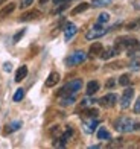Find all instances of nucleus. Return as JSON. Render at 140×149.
Wrapping results in <instances>:
<instances>
[{
	"label": "nucleus",
	"instance_id": "f257e3e1",
	"mask_svg": "<svg viewBox=\"0 0 140 149\" xmlns=\"http://www.w3.org/2000/svg\"><path fill=\"white\" fill-rule=\"evenodd\" d=\"M82 87V81L81 79H73L70 82H67L61 90L58 91V96L61 97H65V96H72V94H76Z\"/></svg>",
	"mask_w": 140,
	"mask_h": 149
},
{
	"label": "nucleus",
	"instance_id": "f03ea898",
	"mask_svg": "<svg viewBox=\"0 0 140 149\" xmlns=\"http://www.w3.org/2000/svg\"><path fill=\"white\" fill-rule=\"evenodd\" d=\"M116 47L119 50L120 49H126V50H136L140 47L139 41L132 37H120L116 40Z\"/></svg>",
	"mask_w": 140,
	"mask_h": 149
},
{
	"label": "nucleus",
	"instance_id": "7ed1b4c3",
	"mask_svg": "<svg viewBox=\"0 0 140 149\" xmlns=\"http://www.w3.org/2000/svg\"><path fill=\"white\" fill-rule=\"evenodd\" d=\"M114 128L119 132H131L134 130V122L130 117H119L114 122Z\"/></svg>",
	"mask_w": 140,
	"mask_h": 149
},
{
	"label": "nucleus",
	"instance_id": "20e7f679",
	"mask_svg": "<svg viewBox=\"0 0 140 149\" xmlns=\"http://www.w3.org/2000/svg\"><path fill=\"white\" fill-rule=\"evenodd\" d=\"M85 58H87V55H85V52L82 50H78V52H73L72 55H69L67 58H65V64H67L69 67H73V65H78V64H82Z\"/></svg>",
	"mask_w": 140,
	"mask_h": 149
},
{
	"label": "nucleus",
	"instance_id": "39448f33",
	"mask_svg": "<svg viewBox=\"0 0 140 149\" xmlns=\"http://www.w3.org/2000/svg\"><path fill=\"white\" fill-rule=\"evenodd\" d=\"M108 32V29H105L102 24H99V23H96L93 28L85 33V38L87 40H98V38H101V37H104L105 33Z\"/></svg>",
	"mask_w": 140,
	"mask_h": 149
},
{
	"label": "nucleus",
	"instance_id": "423d86ee",
	"mask_svg": "<svg viewBox=\"0 0 140 149\" xmlns=\"http://www.w3.org/2000/svg\"><path fill=\"white\" fill-rule=\"evenodd\" d=\"M41 17V12L38 9H31V11H26L20 15V22H32V20H37Z\"/></svg>",
	"mask_w": 140,
	"mask_h": 149
},
{
	"label": "nucleus",
	"instance_id": "0eeeda50",
	"mask_svg": "<svg viewBox=\"0 0 140 149\" xmlns=\"http://www.w3.org/2000/svg\"><path fill=\"white\" fill-rule=\"evenodd\" d=\"M116 100H117L116 94L114 93H108V94H105L104 97L99 99V104H101L102 107H105V108H110V107H113L116 104Z\"/></svg>",
	"mask_w": 140,
	"mask_h": 149
},
{
	"label": "nucleus",
	"instance_id": "6e6552de",
	"mask_svg": "<svg viewBox=\"0 0 140 149\" xmlns=\"http://www.w3.org/2000/svg\"><path fill=\"white\" fill-rule=\"evenodd\" d=\"M132 96H134V90H132V88H126V90L123 91L122 99H120V107L123 108V110L130 107V102H131Z\"/></svg>",
	"mask_w": 140,
	"mask_h": 149
},
{
	"label": "nucleus",
	"instance_id": "1a4fd4ad",
	"mask_svg": "<svg viewBox=\"0 0 140 149\" xmlns=\"http://www.w3.org/2000/svg\"><path fill=\"white\" fill-rule=\"evenodd\" d=\"M76 32H78V28L73 23H67L65 24V28H64V40L65 41H70V40L76 35Z\"/></svg>",
	"mask_w": 140,
	"mask_h": 149
},
{
	"label": "nucleus",
	"instance_id": "9d476101",
	"mask_svg": "<svg viewBox=\"0 0 140 149\" xmlns=\"http://www.w3.org/2000/svg\"><path fill=\"white\" fill-rule=\"evenodd\" d=\"M15 3L14 2H11V3H8V5H5L2 9H0V20L2 18H6L8 15H11L12 12H14V9H15Z\"/></svg>",
	"mask_w": 140,
	"mask_h": 149
},
{
	"label": "nucleus",
	"instance_id": "9b49d317",
	"mask_svg": "<svg viewBox=\"0 0 140 149\" xmlns=\"http://www.w3.org/2000/svg\"><path fill=\"white\" fill-rule=\"evenodd\" d=\"M104 50V47H102V43H93L90 46V50H88V56L91 58H95V56H101V53Z\"/></svg>",
	"mask_w": 140,
	"mask_h": 149
},
{
	"label": "nucleus",
	"instance_id": "f8f14e48",
	"mask_svg": "<svg viewBox=\"0 0 140 149\" xmlns=\"http://www.w3.org/2000/svg\"><path fill=\"white\" fill-rule=\"evenodd\" d=\"M99 125V120L96 119V117H93V119H90V120H87L84 123V131L87 132V134H91L93 131L96 130V126Z\"/></svg>",
	"mask_w": 140,
	"mask_h": 149
},
{
	"label": "nucleus",
	"instance_id": "ddd939ff",
	"mask_svg": "<svg viewBox=\"0 0 140 149\" xmlns=\"http://www.w3.org/2000/svg\"><path fill=\"white\" fill-rule=\"evenodd\" d=\"M26 74H28V67L26 65L18 67L17 72H15V82H22V81L26 78Z\"/></svg>",
	"mask_w": 140,
	"mask_h": 149
},
{
	"label": "nucleus",
	"instance_id": "4468645a",
	"mask_svg": "<svg viewBox=\"0 0 140 149\" xmlns=\"http://www.w3.org/2000/svg\"><path fill=\"white\" fill-rule=\"evenodd\" d=\"M59 82V74L56 72H52L49 74V78L46 79V87H53V85H56Z\"/></svg>",
	"mask_w": 140,
	"mask_h": 149
},
{
	"label": "nucleus",
	"instance_id": "2eb2a0df",
	"mask_svg": "<svg viewBox=\"0 0 140 149\" xmlns=\"http://www.w3.org/2000/svg\"><path fill=\"white\" fill-rule=\"evenodd\" d=\"M119 52H120V50H119L117 49V47H110V49L108 50H102V53H101V56L104 58V59H110V58H113V56H114V55H117V53Z\"/></svg>",
	"mask_w": 140,
	"mask_h": 149
},
{
	"label": "nucleus",
	"instance_id": "dca6fc26",
	"mask_svg": "<svg viewBox=\"0 0 140 149\" xmlns=\"http://www.w3.org/2000/svg\"><path fill=\"white\" fill-rule=\"evenodd\" d=\"M22 126V122H12V123H9V125H6L5 126V131H3V134H11V132H14V131H17L18 128Z\"/></svg>",
	"mask_w": 140,
	"mask_h": 149
},
{
	"label": "nucleus",
	"instance_id": "f3484780",
	"mask_svg": "<svg viewBox=\"0 0 140 149\" xmlns=\"http://www.w3.org/2000/svg\"><path fill=\"white\" fill-rule=\"evenodd\" d=\"M98 90H99V82L98 81H90V82L87 84V94L88 96H93Z\"/></svg>",
	"mask_w": 140,
	"mask_h": 149
},
{
	"label": "nucleus",
	"instance_id": "a211bd4d",
	"mask_svg": "<svg viewBox=\"0 0 140 149\" xmlns=\"http://www.w3.org/2000/svg\"><path fill=\"white\" fill-rule=\"evenodd\" d=\"M82 116H84V119H93V117L99 116V111L96 110V108H88V110L82 111Z\"/></svg>",
	"mask_w": 140,
	"mask_h": 149
},
{
	"label": "nucleus",
	"instance_id": "6ab92c4d",
	"mask_svg": "<svg viewBox=\"0 0 140 149\" xmlns=\"http://www.w3.org/2000/svg\"><path fill=\"white\" fill-rule=\"evenodd\" d=\"M88 3H79L76 8H73L72 9V15H76V14H81V12H84V11H87L88 9Z\"/></svg>",
	"mask_w": 140,
	"mask_h": 149
},
{
	"label": "nucleus",
	"instance_id": "aec40b11",
	"mask_svg": "<svg viewBox=\"0 0 140 149\" xmlns=\"http://www.w3.org/2000/svg\"><path fill=\"white\" fill-rule=\"evenodd\" d=\"M98 139L99 140H110L111 139V134L105 130V128H99L98 131Z\"/></svg>",
	"mask_w": 140,
	"mask_h": 149
},
{
	"label": "nucleus",
	"instance_id": "412c9836",
	"mask_svg": "<svg viewBox=\"0 0 140 149\" xmlns=\"http://www.w3.org/2000/svg\"><path fill=\"white\" fill-rule=\"evenodd\" d=\"M139 28H140V18H137V20H134V22L126 24V29L128 31H137Z\"/></svg>",
	"mask_w": 140,
	"mask_h": 149
},
{
	"label": "nucleus",
	"instance_id": "4be33fe9",
	"mask_svg": "<svg viewBox=\"0 0 140 149\" xmlns=\"http://www.w3.org/2000/svg\"><path fill=\"white\" fill-rule=\"evenodd\" d=\"M75 99H76V94H72V96H65V97L63 99L61 105H64V107H67V105H72L73 102H75Z\"/></svg>",
	"mask_w": 140,
	"mask_h": 149
},
{
	"label": "nucleus",
	"instance_id": "5701e85b",
	"mask_svg": "<svg viewBox=\"0 0 140 149\" xmlns=\"http://www.w3.org/2000/svg\"><path fill=\"white\" fill-rule=\"evenodd\" d=\"M130 82H131V78H130V74H122V76L119 78V84H120V85H123V87L130 85Z\"/></svg>",
	"mask_w": 140,
	"mask_h": 149
},
{
	"label": "nucleus",
	"instance_id": "b1692460",
	"mask_svg": "<svg viewBox=\"0 0 140 149\" xmlns=\"http://www.w3.org/2000/svg\"><path fill=\"white\" fill-rule=\"evenodd\" d=\"M23 97H24V90H23V88H18V90L15 91V94H14V97H12V99H14V102H20Z\"/></svg>",
	"mask_w": 140,
	"mask_h": 149
},
{
	"label": "nucleus",
	"instance_id": "393cba45",
	"mask_svg": "<svg viewBox=\"0 0 140 149\" xmlns=\"http://www.w3.org/2000/svg\"><path fill=\"white\" fill-rule=\"evenodd\" d=\"M108 20H110V14H108V12H102V14L98 17V23L99 24H104V23L108 22Z\"/></svg>",
	"mask_w": 140,
	"mask_h": 149
},
{
	"label": "nucleus",
	"instance_id": "a878e982",
	"mask_svg": "<svg viewBox=\"0 0 140 149\" xmlns=\"http://www.w3.org/2000/svg\"><path fill=\"white\" fill-rule=\"evenodd\" d=\"M50 135L53 139H56V137H59V135H61V128H59L58 125L56 126H53L52 130H50Z\"/></svg>",
	"mask_w": 140,
	"mask_h": 149
},
{
	"label": "nucleus",
	"instance_id": "bb28decb",
	"mask_svg": "<svg viewBox=\"0 0 140 149\" xmlns=\"http://www.w3.org/2000/svg\"><path fill=\"white\" fill-rule=\"evenodd\" d=\"M24 32H26V29H22L18 33H15V37H14V40H12V41H14V43H18V41H20V38L24 35Z\"/></svg>",
	"mask_w": 140,
	"mask_h": 149
},
{
	"label": "nucleus",
	"instance_id": "cd10ccee",
	"mask_svg": "<svg viewBox=\"0 0 140 149\" xmlns=\"http://www.w3.org/2000/svg\"><path fill=\"white\" fill-rule=\"evenodd\" d=\"M111 0H93V5L95 6H104V5H107V3H110Z\"/></svg>",
	"mask_w": 140,
	"mask_h": 149
},
{
	"label": "nucleus",
	"instance_id": "c85d7f7f",
	"mask_svg": "<svg viewBox=\"0 0 140 149\" xmlns=\"http://www.w3.org/2000/svg\"><path fill=\"white\" fill-rule=\"evenodd\" d=\"M32 2L34 0H22V8H28V6L32 5Z\"/></svg>",
	"mask_w": 140,
	"mask_h": 149
},
{
	"label": "nucleus",
	"instance_id": "c756f323",
	"mask_svg": "<svg viewBox=\"0 0 140 149\" xmlns=\"http://www.w3.org/2000/svg\"><path fill=\"white\" fill-rule=\"evenodd\" d=\"M134 113H140V97L136 100V105H134Z\"/></svg>",
	"mask_w": 140,
	"mask_h": 149
},
{
	"label": "nucleus",
	"instance_id": "7c9ffc66",
	"mask_svg": "<svg viewBox=\"0 0 140 149\" xmlns=\"http://www.w3.org/2000/svg\"><path fill=\"white\" fill-rule=\"evenodd\" d=\"M114 85V81L110 79V81H107V88H111V87Z\"/></svg>",
	"mask_w": 140,
	"mask_h": 149
},
{
	"label": "nucleus",
	"instance_id": "2f4dec72",
	"mask_svg": "<svg viewBox=\"0 0 140 149\" xmlns=\"http://www.w3.org/2000/svg\"><path fill=\"white\" fill-rule=\"evenodd\" d=\"M3 69H5L6 72H11V63H5V65H3Z\"/></svg>",
	"mask_w": 140,
	"mask_h": 149
},
{
	"label": "nucleus",
	"instance_id": "473e14b6",
	"mask_svg": "<svg viewBox=\"0 0 140 149\" xmlns=\"http://www.w3.org/2000/svg\"><path fill=\"white\" fill-rule=\"evenodd\" d=\"M65 8H67V5H65V3H64V5H61V6H59V8H58V9H56L55 12H61V11H64Z\"/></svg>",
	"mask_w": 140,
	"mask_h": 149
},
{
	"label": "nucleus",
	"instance_id": "72a5a7b5",
	"mask_svg": "<svg viewBox=\"0 0 140 149\" xmlns=\"http://www.w3.org/2000/svg\"><path fill=\"white\" fill-rule=\"evenodd\" d=\"M131 69H134V70L140 69V64H137V63H132V67H131Z\"/></svg>",
	"mask_w": 140,
	"mask_h": 149
},
{
	"label": "nucleus",
	"instance_id": "f704fd0d",
	"mask_svg": "<svg viewBox=\"0 0 140 149\" xmlns=\"http://www.w3.org/2000/svg\"><path fill=\"white\" fill-rule=\"evenodd\" d=\"M134 8H136V9H140V0H137V2H134Z\"/></svg>",
	"mask_w": 140,
	"mask_h": 149
},
{
	"label": "nucleus",
	"instance_id": "c9c22d12",
	"mask_svg": "<svg viewBox=\"0 0 140 149\" xmlns=\"http://www.w3.org/2000/svg\"><path fill=\"white\" fill-rule=\"evenodd\" d=\"M134 130L140 131V123H134Z\"/></svg>",
	"mask_w": 140,
	"mask_h": 149
},
{
	"label": "nucleus",
	"instance_id": "e433bc0d",
	"mask_svg": "<svg viewBox=\"0 0 140 149\" xmlns=\"http://www.w3.org/2000/svg\"><path fill=\"white\" fill-rule=\"evenodd\" d=\"M46 2H47V0H40V3H41V5H43V3H46Z\"/></svg>",
	"mask_w": 140,
	"mask_h": 149
},
{
	"label": "nucleus",
	"instance_id": "4c0bfd02",
	"mask_svg": "<svg viewBox=\"0 0 140 149\" xmlns=\"http://www.w3.org/2000/svg\"><path fill=\"white\" fill-rule=\"evenodd\" d=\"M3 2H5V0H0V3H3Z\"/></svg>",
	"mask_w": 140,
	"mask_h": 149
}]
</instances>
